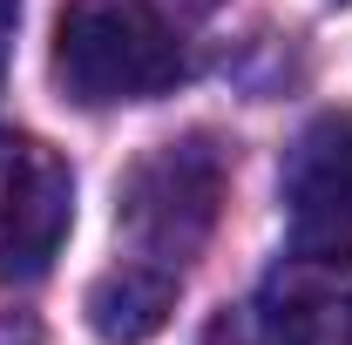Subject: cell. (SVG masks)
<instances>
[{
    "instance_id": "cell-5",
    "label": "cell",
    "mask_w": 352,
    "mask_h": 345,
    "mask_svg": "<svg viewBox=\"0 0 352 345\" xmlns=\"http://www.w3.org/2000/svg\"><path fill=\"white\" fill-rule=\"evenodd\" d=\"M176 271H156V264H109L95 285H88V325H95V339L102 345H142L156 339L163 325H170L176 311Z\"/></svg>"
},
{
    "instance_id": "cell-2",
    "label": "cell",
    "mask_w": 352,
    "mask_h": 345,
    "mask_svg": "<svg viewBox=\"0 0 352 345\" xmlns=\"http://www.w3.org/2000/svg\"><path fill=\"white\" fill-rule=\"evenodd\" d=\"M190 75V54L163 14L135 0H68L54 21V82L75 109L156 102Z\"/></svg>"
},
{
    "instance_id": "cell-3",
    "label": "cell",
    "mask_w": 352,
    "mask_h": 345,
    "mask_svg": "<svg viewBox=\"0 0 352 345\" xmlns=\"http://www.w3.org/2000/svg\"><path fill=\"white\" fill-rule=\"evenodd\" d=\"M75 223V176L41 135L0 129V285H34Z\"/></svg>"
},
{
    "instance_id": "cell-8",
    "label": "cell",
    "mask_w": 352,
    "mask_h": 345,
    "mask_svg": "<svg viewBox=\"0 0 352 345\" xmlns=\"http://www.w3.org/2000/svg\"><path fill=\"white\" fill-rule=\"evenodd\" d=\"M176 7H190V14H210V7H217V0H176Z\"/></svg>"
},
{
    "instance_id": "cell-4",
    "label": "cell",
    "mask_w": 352,
    "mask_h": 345,
    "mask_svg": "<svg viewBox=\"0 0 352 345\" xmlns=\"http://www.w3.org/2000/svg\"><path fill=\"white\" fill-rule=\"evenodd\" d=\"M278 190H285V223L298 258H352V109H325L298 129V142L285 149Z\"/></svg>"
},
{
    "instance_id": "cell-6",
    "label": "cell",
    "mask_w": 352,
    "mask_h": 345,
    "mask_svg": "<svg viewBox=\"0 0 352 345\" xmlns=\"http://www.w3.org/2000/svg\"><path fill=\"white\" fill-rule=\"evenodd\" d=\"M197 345H318V304L298 291H264V298L223 304Z\"/></svg>"
},
{
    "instance_id": "cell-1",
    "label": "cell",
    "mask_w": 352,
    "mask_h": 345,
    "mask_svg": "<svg viewBox=\"0 0 352 345\" xmlns=\"http://www.w3.org/2000/svg\"><path fill=\"white\" fill-rule=\"evenodd\" d=\"M223 183H230V149L210 129L170 135L149 156H135L129 176L116 183V230L129 237V258L183 278L217 230Z\"/></svg>"
},
{
    "instance_id": "cell-7",
    "label": "cell",
    "mask_w": 352,
    "mask_h": 345,
    "mask_svg": "<svg viewBox=\"0 0 352 345\" xmlns=\"http://www.w3.org/2000/svg\"><path fill=\"white\" fill-rule=\"evenodd\" d=\"M14 34H21V0H0V82H7V61H14Z\"/></svg>"
}]
</instances>
